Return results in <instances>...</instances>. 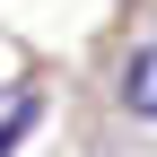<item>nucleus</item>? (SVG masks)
Listing matches in <instances>:
<instances>
[{"label": "nucleus", "instance_id": "nucleus-1", "mask_svg": "<svg viewBox=\"0 0 157 157\" xmlns=\"http://www.w3.org/2000/svg\"><path fill=\"white\" fill-rule=\"evenodd\" d=\"M122 105H131V113H148V122H157V44H148V52H131V61H122Z\"/></svg>", "mask_w": 157, "mask_h": 157}, {"label": "nucleus", "instance_id": "nucleus-2", "mask_svg": "<svg viewBox=\"0 0 157 157\" xmlns=\"http://www.w3.org/2000/svg\"><path fill=\"white\" fill-rule=\"evenodd\" d=\"M35 122H44V105H35V96H17V105H9V113H0V157H9L17 140H26V131H35Z\"/></svg>", "mask_w": 157, "mask_h": 157}]
</instances>
